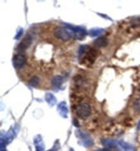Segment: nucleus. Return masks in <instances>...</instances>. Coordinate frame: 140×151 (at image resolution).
Wrapping results in <instances>:
<instances>
[{
	"instance_id": "423d86ee",
	"label": "nucleus",
	"mask_w": 140,
	"mask_h": 151,
	"mask_svg": "<svg viewBox=\"0 0 140 151\" xmlns=\"http://www.w3.org/2000/svg\"><path fill=\"white\" fill-rule=\"evenodd\" d=\"M108 44V40L106 37H101L98 38L97 40L94 41V45L95 47L96 48H101V47H105V46Z\"/></svg>"
},
{
	"instance_id": "20e7f679",
	"label": "nucleus",
	"mask_w": 140,
	"mask_h": 151,
	"mask_svg": "<svg viewBox=\"0 0 140 151\" xmlns=\"http://www.w3.org/2000/svg\"><path fill=\"white\" fill-rule=\"evenodd\" d=\"M32 37H31L30 35H27L23 39V40L21 42V43L19 44V46H18V48H17L18 50L23 51L26 50L27 48L30 47L31 44H32Z\"/></svg>"
},
{
	"instance_id": "f03ea898",
	"label": "nucleus",
	"mask_w": 140,
	"mask_h": 151,
	"mask_svg": "<svg viewBox=\"0 0 140 151\" xmlns=\"http://www.w3.org/2000/svg\"><path fill=\"white\" fill-rule=\"evenodd\" d=\"M99 51L96 49H93V48L90 49L88 52H87L83 57L84 63L87 64H92L99 55Z\"/></svg>"
},
{
	"instance_id": "f257e3e1",
	"label": "nucleus",
	"mask_w": 140,
	"mask_h": 151,
	"mask_svg": "<svg viewBox=\"0 0 140 151\" xmlns=\"http://www.w3.org/2000/svg\"><path fill=\"white\" fill-rule=\"evenodd\" d=\"M77 114L81 119H86L90 114V108L87 104H81L77 107Z\"/></svg>"
},
{
	"instance_id": "39448f33",
	"label": "nucleus",
	"mask_w": 140,
	"mask_h": 151,
	"mask_svg": "<svg viewBox=\"0 0 140 151\" xmlns=\"http://www.w3.org/2000/svg\"><path fill=\"white\" fill-rule=\"evenodd\" d=\"M25 57L21 55H17L14 57L13 59V64L15 67L17 69H21L25 63Z\"/></svg>"
},
{
	"instance_id": "7ed1b4c3",
	"label": "nucleus",
	"mask_w": 140,
	"mask_h": 151,
	"mask_svg": "<svg viewBox=\"0 0 140 151\" xmlns=\"http://www.w3.org/2000/svg\"><path fill=\"white\" fill-rule=\"evenodd\" d=\"M55 34L57 38L63 40H68L70 38L71 36L67 31L62 27H57L55 29Z\"/></svg>"
}]
</instances>
